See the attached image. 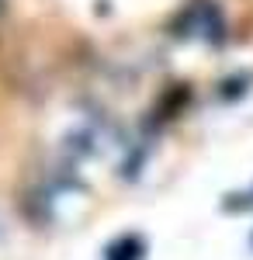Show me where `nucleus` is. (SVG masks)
<instances>
[{
  "label": "nucleus",
  "instance_id": "f257e3e1",
  "mask_svg": "<svg viewBox=\"0 0 253 260\" xmlns=\"http://www.w3.org/2000/svg\"><path fill=\"white\" fill-rule=\"evenodd\" d=\"M146 257V243L139 240V236H118L108 250H104V260H142Z\"/></svg>",
  "mask_w": 253,
  "mask_h": 260
}]
</instances>
